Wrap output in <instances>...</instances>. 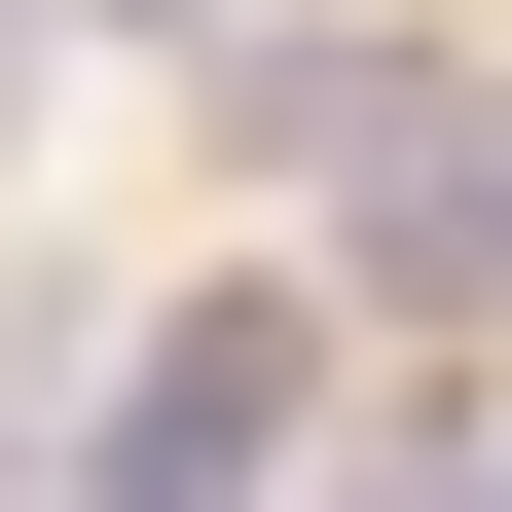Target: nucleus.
Returning <instances> with one entry per match:
<instances>
[{
  "mask_svg": "<svg viewBox=\"0 0 512 512\" xmlns=\"http://www.w3.org/2000/svg\"><path fill=\"white\" fill-rule=\"evenodd\" d=\"M293 403H330V330H293V293H183V330L110 366L74 512H293Z\"/></svg>",
  "mask_w": 512,
  "mask_h": 512,
  "instance_id": "obj_1",
  "label": "nucleus"
},
{
  "mask_svg": "<svg viewBox=\"0 0 512 512\" xmlns=\"http://www.w3.org/2000/svg\"><path fill=\"white\" fill-rule=\"evenodd\" d=\"M366 293H512V110H476V74L366 110Z\"/></svg>",
  "mask_w": 512,
  "mask_h": 512,
  "instance_id": "obj_2",
  "label": "nucleus"
},
{
  "mask_svg": "<svg viewBox=\"0 0 512 512\" xmlns=\"http://www.w3.org/2000/svg\"><path fill=\"white\" fill-rule=\"evenodd\" d=\"M366 110H403V37H220V147L256 183H366Z\"/></svg>",
  "mask_w": 512,
  "mask_h": 512,
  "instance_id": "obj_3",
  "label": "nucleus"
},
{
  "mask_svg": "<svg viewBox=\"0 0 512 512\" xmlns=\"http://www.w3.org/2000/svg\"><path fill=\"white\" fill-rule=\"evenodd\" d=\"M403 512H512V439H476V476H403Z\"/></svg>",
  "mask_w": 512,
  "mask_h": 512,
  "instance_id": "obj_4",
  "label": "nucleus"
}]
</instances>
